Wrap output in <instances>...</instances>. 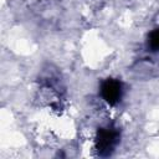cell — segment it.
<instances>
[{"instance_id":"6da1fadb","label":"cell","mask_w":159,"mask_h":159,"mask_svg":"<svg viewBox=\"0 0 159 159\" xmlns=\"http://www.w3.org/2000/svg\"><path fill=\"white\" fill-rule=\"evenodd\" d=\"M119 140V133L116 128H101L96 137V149L99 155H109Z\"/></svg>"},{"instance_id":"7a4b0ae2","label":"cell","mask_w":159,"mask_h":159,"mask_svg":"<svg viewBox=\"0 0 159 159\" xmlns=\"http://www.w3.org/2000/svg\"><path fill=\"white\" fill-rule=\"evenodd\" d=\"M101 94L108 104H111V106L117 104L122 98L120 82L117 80H113V78L106 80L101 86Z\"/></svg>"},{"instance_id":"3957f363","label":"cell","mask_w":159,"mask_h":159,"mask_svg":"<svg viewBox=\"0 0 159 159\" xmlns=\"http://www.w3.org/2000/svg\"><path fill=\"white\" fill-rule=\"evenodd\" d=\"M148 47L152 51H159V27L154 29L148 36Z\"/></svg>"}]
</instances>
